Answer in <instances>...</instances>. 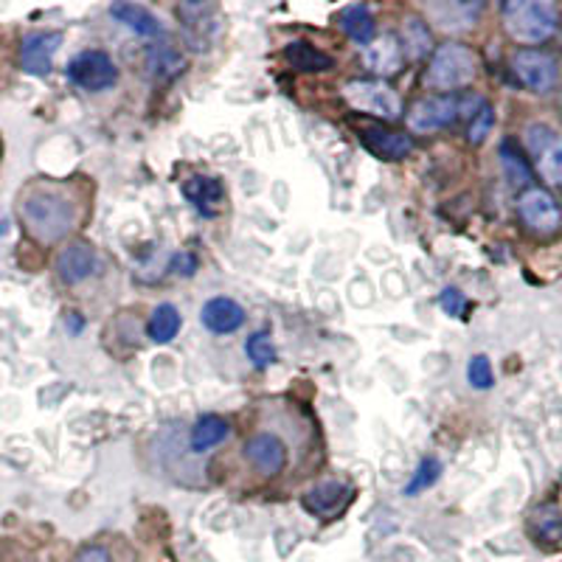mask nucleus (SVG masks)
<instances>
[{"instance_id": "7", "label": "nucleus", "mask_w": 562, "mask_h": 562, "mask_svg": "<svg viewBox=\"0 0 562 562\" xmlns=\"http://www.w3.org/2000/svg\"><path fill=\"white\" fill-rule=\"evenodd\" d=\"M529 153L537 158V169L551 186H562V138L549 124H531L526 130Z\"/></svg>"}, {"instance_id": "18", "label": "nucleus", "mask_w": 562, "mask_h": 562, "mask_svg": "<svg viewBox=\"0 0 562 562\" xmlns=\"http://www.w3.org/2000/svg\"><path fill=\"white\" fill-rule=\"evenodd\" d=\"M110 14H113L124 29L135 32L138 37L147 40H158L167 34V26H164V20L158 18L155 12H149L147 7H140V3H127V0H119L110 7Z\"/></svg>"}, {"instance_id": "11", "label": "nucleus", "mask_w": 562, "mask_h": 562, "mask_svg": "<svg viewBox=\"0 0 562 562\" xmlns=\"http://www.w3.org/2000/svg\"><path fill=\"white\" fill-rule=\"evenodd\" d=\"M63 45L59 32H32L23 37L20 45V68L32 77H48L54 68V54Z\"/></svg>"}, {"instance_id": "5", "label": "nucleus", "mask_w": 562, "mask_h": 562, "mask_svg": "<svg viewBox=\"0 0 562 562\" xmlns=\"http://www.w3.org/2000/svg\"><path fill=\"white\" fill-rule=\"evenodd\" d=\"M65 77L82 93H104V90H113L119 85V68L108 52L85 48V52L70 57Z\"/></svg>"}, {"instance_id": "19", "label": "nucleus", "mask_w": 562, "mask_h": 562, "mask_svg": "<svg viewBox=\"0 0 562 562\" xmlns=\"http://www.w3.org/2000/svg\"><path fill=\"white\" fill-rule=\"evenodd\" d=\"M183 198L194 205L198 214L203 217H217L220 205H223V183L217 178H209V175H192V178L183 183Z\"/></svg>"}, {"instance_id": "6", "label": "nucleus", "mask_w": 562, "mask_h": 562, "mask_svg": "<svg viewBox=\"0 0 562 562\" xmlns=\"http://www.w3.org/2000/svg\"><path fill=\"white\" fill-rule=\"evenodd\" d=\"M512 74L518 77L524 88L535 90V93H546L557 85L560 77V65L551 54L537 52V48H524L512 57Z\"/></svg>"}, {"instance_id": "34", "label": "nucleus", "mask_w": 562, "mask_h": 562, "mask_svg": "<svg viewBox=\"0 0 562 562\" xmlns=\"http://www.w3.org/2000/svg\"><path fill=\"white\" fill-rule=\"evenodd\" d=\"M74 562H113V554H110L108 546L93 543V546H85Z\"/></svg>"}, {"instance_id": "10", "label": "nucleus", "mask_w": 562, "mask_h": 562, "mask_svg": "<svg viewBox=\"0 0 562 562\" xmlns=\"http://www.w3.org/2000/svg\"><path fill=\"white\" fill-rule=\"evenodd\" d=\"M245 461L254 467L256 473L279 475L288 464V445L270 430H259L245 441Z\"/></svg>"}, {"instance_id": "22", "label": "nucleus", "mask_w": 562, "mask_h": 562, "mask_svg": "<svg viewBox=\"0 0 562 562\" xmlns=\"http://www.w3.org/2000/svg\"><path fill=\"white\" fill-rule=\"evenodd\" d=\"M180 329H183V315H180V310L175 307L172 301H164V304H158L149 313L147 335L153 344H172L180 335Z\"/></svg>"}, {"instance_id": "21", "label": "nucleus", "mask_w": 562, "mask_h": 562, "mask_svg": "<svg viewBox=\"0 0 562 562\" xmlns=\"http://www.w3.org/2000/svg\"><path fill=\"white\" fill-rule=\"evenodd\" d=\"M425 12L434 18V23L445 32H461L475 23V14L481 12V3H430Z\"/></svg>"}, {"instance_id": "36", "label": "nucleus", "mask_w": 562, "mask_h": 562, "mask_svg": "<svg viewBox=\"0 0 562 562\" xmlns=\"http://www.w3.org/2000/svg\"><path fill=\"white\" fill-rule=\"evenodd\" d=\"M9 231H12V220H9L7 211H0V237H7Z\"/></svg>"}, {"instance_id": "14", "label": "nucleus", "mask_w": 562, "mask_h": 562, "mask_svg": "<svg viewBox=\"0 0 562 562\" xmlns=\"http://www.w3.org/2000/svg\"><path fill=\"white\" fill-rule=\"evenodd\" d=\"M520 220L537 234H551L560 228V205L546 189H526L518 200Z\"/></svg>"}, {"instance_id": "32", "label": "nucleus", "mask_w": 562, "mask_h": 562, "mask_svg": "<svg viewBox=\"0 0 562 562\" xmlns=\"http://www.w3.org/2000/svg\"><path fill=\"white\" fill-rule=\"evenodd\" d=\"M439 307L445 310V315L450 318H464L467 313V295L459 288H445L439 293Z\"/></svg>"}, {"instance_id": "12", "label": "nucleus", "mask_w": 562, "mask_h": 562, "mask_svg": "<svg viewBox=\"0 0 562 562\" xmlns=\"http://www.w3.org/2000/svg\"><path fill=\"white\" fill-rule=\"evenodd\" d=\"M99 273V254L90 243H70L68 248H63V254L57 256V276L63 284L68 288H77L82 281H88L90 276Z\"/></svg>"}, {"instance_id": "20", "label": "nucleus", "mask_w": 562, "mask_h": 562, "mask_svg": "<svg viewBox=\"0 0 562 562\" xmlns=\"http://www.w3.org/2000/svg\"><path fill=\"white\" fill-rule=\"evenodd\" d=\"M228 434L231 428L223 416L203 414L198 422H194L192 436H189V448H192V453L203 456L209 453V450L217 448V445H223V441L228 439Z\"/></svg>"}, {"instance_id": "16", "label": "nucleus", "mask_w": 562, "mask_h": 562, "mask_svg": "<svg viewBox=\"0 0 562 562\" xmlns=\"http://www.w3.org/2000/svg\"><path fill=\"white\" fill-rule=\"evenodd\" d=\"M351 501V486L340 484V481H324V484L313 486V490L304 492L301 506L315 515V518H333L338 512H344V506Z\"/></svg>"}, {"instance_id": "23", "label": "nucleus", "mask_w": 562, "mask_h": 562, "mask_svg": "<svg viewBox=\"0 0 562 562\" xmlns=\"http://www.w3.org/2000/svg\"><path fill=\"white\" fill-rule=\"evenodd\" d=\"M284 59L290 63V68L301 70V74H324V70L335 68V59L329 54H324L321 48H315L313 43H304V40H295L284 48Z\"/></svg>"}, {"instance_id": "24", "label": "nucleus", "mask_w": 562, "mask_h": 562, "mask_svg": "<svg viewBox=\"0 0 562 562\" xmlns=\"http://www.w3.org/2000/svg\"><path fill=\"white\" fill-rule=\"evenodd\" d=\"M338 26L346 37H351L360 45L374 40V14H371V9L366 3H351V7L340 9Z\"/></svg>"}, {"instance_id": "25", "label": "nucleus", "mask_w": 562, "mask_h": 562, "mask_svg": "<svg viewBox=\"0 0 562 562\" xmlns=\"http://www.w3.org/2000/svg\"><path fill=\"white\" fill-rule=\"evenodd\" d=\"M529 531L537 543L554 546L562 540V512L560 506L543 504L529 515Z\"/></svg>"}, {"instance_id": "2", "label": "nucleus", "mask_w": 562, "mask_h": 562, "mask_svg": "<svg viewBox=\"0 0 562 562\" xmlns=\"http://www.w3.org/2000/svg\"><path fill=\"white\" fill-rule=\"evenodd\" d=\"M560 26V12L549 0H509L504 3V29L524 45L546 43Z\"/></svg>"}, {"instance_id": "3", "label": "nucleus", "mask_w": 562, "mask_h": 562, "mask_svg": "<svg viewBox=\"0 0 562 562\" xmlns=\"http://www.w3.org/2000/svg\"><path fill=\"white\" fill-rule=\"evenodd\" d=\"M479 74V57L473 48H467L461 43H445L439 45L430 57L428 70H425V85L430 90H459L470 85Z\"/></svg>"}, {"instance_id": "26", "label": "nucleus", "mask_w": 562, "mask_h": 562, "mask_svg": "<svg viewBox=\"0 0 562 562\" xmlns=\"http://www.w3.org/2000/svg\"><path fill=\"white\" fill-rule=\"evenodd\" d=\"M186 57L172 45H153L147 52V74L155 79H172L183 74Z\"/></svg>"}, {"instance_id": "13", "label": "nucleus", "mask_w": 562, "mask_h": 562, "mask_svg": "<svg viewBox=\"0 0 562 562\" xmlns=\"http://www.w3.org/2000/svg\"><path fill=\"white\" fill-rule=\"evenodd\" d=\"M360 59H363V65L374 74V77L400 74L405 65L403 40L396 37V34H380V37H374L371 43L363 45Z\"/></svg>"}, {"instance_id": "37", "label": "nucleus", "mask_w": 562, "mask_h": 562, "mask_svg": "<svg viewBox=\"0 0 562 562\" xmlns=\"http://www.w3.org/2000/svg\"><path fill=\"white\" fill-rule=\"evenodd\" d=\"M560 110H562V93H560Z\"/></svg>"}, {"instance_id": "15", "label": "nucleus", "mask_w": 562, "mask_h": 562, "mask_svg": "<svg viewBox=\"0 0 562 562\" xmlns=\"http://www.w3.org/2000/svg\"><path fill=\"white\" fill-rule=\"evenodd\" d=\"M200 324L209 329L211 335H234L243 329L245 324V307L239 301L228 299V295H214L200 310Z\"/></svg>"}, {"instance_id": "28", "label": "nucleus", "mask_w": 562, "mask_h": 562, "mask_svg": "<svg viewBox=\"0 0 562 562\" xmlns=\"http://www.w3.org/2000/svg\"><path fill=\"white\" fill-rule=\"evenodd\" d=\"M439 479H441V461L434 459V456H425V459L416 464V470H414V475H411L408 484H405V495H408V498H416L419 492L430 490V486H434Z\"/></svg>"}, {"instance_id": "8", "label": "nucleus", "mask_w": 562, "mask_h": 562, "mask_svg": "<svg viewBox=\"0 0 562 562\" xmlns=\"http://www.w3.org/2000/svg\"><path fill=\"white\" fill-rule=\"evenodd\" d=\"M180 20H183V37L194 52H209L220 34L217 7L211 3H183L180 7Z\"/></svg>"}, {"instance_id": "4", "label": "nucleus", "mask_w": 562, "mask_h": 562, "mask_svg": "<svg viewBox=\"0 0 562 562\" xmlns=\"http://www.w3.org/2000/svg\"><path fill=\"white\" fill-rule=\"evenodd\" d=\"M344 99L351 110L374 115L383 122H396L403 115V99L383 79H355L344 85Z\"/></svg>"}, {"instance_id": "1", "label": "nucleus", "mask_w": 562, "mask_h": 562, "mask_svg": "<svg viewBox=\"0 0 562 562\" xmlns=\"http://www.w3.org/2000/svg\"><path fill=\"white\" fill-rule=\"evenodd\" d=\"M20 220L37 243L57 245L77 228L79 203L63 186H32L20 200Z\"/></svg>"}, {"instance_id": "33", "label": "nucleus", "mask_w": 562, "mask_h": 562, "mask_svg": "<svg viewBox=\"0 0 562 562\" xmlns=\"http://www.w3.org/2000/svg\"><path fill=\"white\" fill-rule=\"evenodd\" d=\"M490 130H492V108L490 104H484V108L473 115V124H470V140H473V144H481Z\"/></svg>"}, {"instance_id": "29", "label": "nucleus", "mask_w": 562, "mask_h": 562, "mask_svg": "<svg viewBox=\"0 0 562 562\" xmlns=\"http://www.w3.org/2000/svg\"><path fill=\"white\" fill-rule=\"evenodd\" d=\"M245 355H248V360L256 366V369H268V366H273L276 360H279V351H276V344L273 338H270V333L250 335L248 344H245Z\"/></svg>"}, {"instance_id": "9", "label": "nucleus", "mask_w": 562, "mask_h": 562, "mask_svg": "<svg viewBox=\"0 0 562 562\" xmlns=\"http://www.w3.org/2000/svg\"><path fill=\"white\" fill-rule=\"evenodd\" d=\"M456 119H459V102L450 93H441V97L422 99L411 108L408 127L414 133H436L441 127H450Z\"/></svg>"}, {"instance_id": "30", "label": "nucleus", "mask_w": 562, "mask_h": 562, "mask_svg": "<svg viewBox=\"0 0 562 562\" xmlns=\"http://www.w3.org/2000/svg\"><path fill=\"white\" fill-rule=\"evenodd\" d=\"M501 164H504V172H506V178H509L512 186L529 183V178H531L529 164H526L524 155L515 149V144H504V147H501Z\"/></svg>"}, {"instance_id": "35", "label": "nucleus", "mask_w": 562, "mask_h": 562, "mask_svg": "<svg viewBox=\"0 0 562 562\" xmlns=\"http://www.w3.org/2000/svg\"><path fill=\"white\" fill-rule=\"evenodd\" d=\"M77 315L79 313H68V318H65V321H68L70 333H74V335H77L79 329H85V318H77Z\"/></svg>"}, {"instance_id": "17", "label": "nucleus", "mask_w": 562, "mask_h": 562, "mask_svg": "<svg viewBox=\"0 0 562 562\" xmlns=\"http://www.w3.org/2000/svg\"><path fill=\"white\" fill-rule=\"evenodd\" d=\"M360 140L380 160H403L414 153V138L408 133H396V130L366 127L360 130Z\"/></svg>"}, {"instance_id": "27", "label": "nucleus", "mask_w": 562, "mask_h": 562, "mask_svg": "<svg viewBox=\"0 0 562 562\" xmlns=\"http://www.w3.org/2000/svg\"><path fill=\"white\" fill-rule=\"evenodd\" d=\"M403 34L405 37L400 40H403V48L408 52L411 59H425L434 52V37H430V29L425 26V20L408 18L405 20Z\"/></svg>"}, {"instance_id": "31", "label": "nucleus", "mask_w": 562, "mask_h": 562, "mask_svg": "<svg viewBox=\"0 0 562 562\" xmlns=\"http://www.w3.org/2000/svg\"><path fill=\"white\" fill-rule=\"evenodd\" d=\"M467 380H470V385H473L475 391L492 389L495 378H492V363L486 355H475V358L467 363Z\"/></svg>"}]
</instances>
